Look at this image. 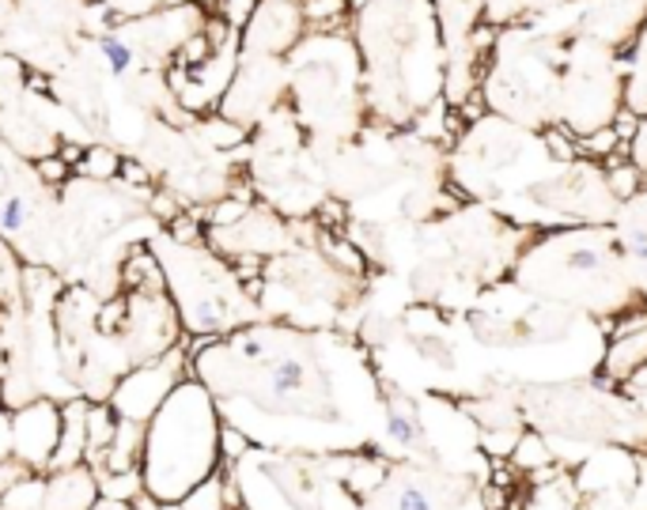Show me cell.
Listing matches in <instances>:
<instances>
[{"label": "cell", "instance_id": "cell-1", "mask_svg": "<svg viewBox=\"0 0 647 510\" xmlns=\"http://www.w3.org/2000/svg\"><path fill=\"white\" fill-rule=\"evenodd\" d=\"M515 284L541 307L625 318L647 307L613 227H569L530 242L515 261Z\"/></svg>", "mask_w": 647, "mask_h": 510}, {"label": "cell", "instance_id": "cell-2", "mask_svg": "<svg viewBox=\"0 0 647 510\" xmlns=\"http://www.w3.org/2000/svg\"><path fill=\"white\" fill-rule=\"evenodd\" d=\"M216 438H220V416L209 386L197 378L179 382L144 427V492L179 503L186 492H194L205 476L220 469Z\"/></svg>", "mask_w": 647, "mask_h": 510}, {"label": "cell", "instance_id": "cell-3", "mask_svg": "<svg viewBox=\"0 0 647 510\" xmlns=\"http://www.w3.org/2000/svg\"><path fill=\"white\" fill-rule=\"evenodd\" d=\"M515 401L523 420L538 435H564L583 443L647 450V409L602 382H553V386H518Z\"/></svg>", "mask_w": 647, "mask_h": 510}, {"label": "cell", "instance_id": "cell-4", "mask_svg": "<svg viewBox=\"0 0 647 510\" xmlns=\"http://www.w3.org/2000/svg\"><path fill=\"white\" fill-rule=\"evenodd\" d=\"M526 201L538 212H549L553 223H572V227H613L621 212V201L613 197L606 171L595 163H561L549 171L538 186L526 194Z\"/></svg>", "mask_w": 647, "mask_h": 510}, {"label": "cell", "instance_id": "cell-5", "mask_svg": "<svg viewBox=\"0 0 647 510\" xmlns=\"http://www.w3.org/2000/svg\"><path fill=\"white\" fill-rule=\"evenodd\" d=\"M469 492L474 488L462 476L405 465L382 476V484L367 499L375 510H466Z\"/></svg>", "mask_w": 647, "mask_h": 510}, {"label": "cell", "instance_id": "cell-6", "mask_svg": "<svg viewBox=\"0 0 647 510\" xmlns=\"http://www.w3.org/2000/svg\"><path fill=\"white\" fill-rule=\"evenodd\" d=\"M182 363H190L186 337L182 345H171L167 356L151 366H137L130 378L118 382V389L110 394V409L118 412V420H133V424H148L159 412V405L171 397V389L182 382Z\"/></svg>", "mask_w": 647, "mask_h": 510}, {"label": "cell", "instance_id": "cell-7", "mask_svg": "<svg viewBox=\"0 0 647 510\" xmlns=\"http://www.w3.org/2000/svg\"><path fill=\"white\" fill-rule=\"evenodd\" d=\"M647 27V0H579V15L569 30L598 46L621 50Z\"/></svg>", "mask_w": 647, "mask_h": 510}, {"label": "cell", "instance_id": "cell-8", "mask_svg": "<svg viewBox=\"0 0 647 510\" xmlns=\"http://www.w3.org/2000/svg\"><path fill=\"white\" fill-rule=\"evenodd\" d=\"M61 438V405L30 401L12 412V453L23 469H42Z\"/></svg>", "mask_w": 647, "mask_h": 510}, {"label": "cell", "instance_id": "cell-9", "mask_svg": "<svg viewBox=\"0 0 647 510\" xmlns=\"http://www.w3.org/2000/svg\"><path fill=\"white\" fill-rule=\"evenodd\" d=\"M613 235H618L621 258H625L633 281L640 284V291H647V186L621 204L618 220H613Z\"/></svg>", "mask_w": 647, "mask_h": 510}, {"label": "cell", "instance_id": "cell-10", "mask_svg": "<svg viewBox=\"0 0 647 510\" xmlns=\"http://www.w3.org/2000/svg\"><path fill=\"white\" fill-rule=\"evenodd\" d=\"M640 371H647V325H644V329L618 333V337H610L606 356H602V382H606V386L625 389Z\"/></svg>", "mask_w": 647, "mask_h": 510}, {"label": "cell", "instance_id": "cell-11", "mask_svg": "<svg viewBox=\"0 0 647 510\" xmlns=\"http://www.w3.org/2000/svg\"><path fill=\"white\" fill-rule=\"evenodd\" d=\"M95 499H99V484H95V473L87 465L46 476L42 510H91Z\"/></svg>", "mask_w": 647, "mask_h": 510}, {"label": "cell", "instance_id": "cell-12", "mask_svg": "<svg viewBox=\"0 0 647 510\" xmlns=\"http://www.w3.org/2000/svg\"><path fill=\"white\" fill-rule=\"evenodd\" d=\"M310 386V363L300 360V356H277L266 371V397L277 405V409H288V405H300V397L307 394Z\"/></svg>", "mask_w": 647, "mask_h": 510}, {"label": "cell", "instance_id": "cell-13", "mask_svg": "<svg viewBox=\"0 0 647 510\" xmlns=\"http://www.w3.org/2000/svg\"><path fill=\"white\" fill-rule=\"evenodd\" d=\"M387 438L398 450H417L425 443V424L417 416V405L398 389L387 394Z\"/></svg>", "mask_w": 647, "mask_h": 510}, {"label": "cell", "instance_id": "cell-14", "mask_svg": "<svg viewBox=\"0 0 647 510\" xmlns=\"http://www.w3.org/2000/svg\"><path fill=\"white\" fill-rule=\"evenodd\" d=\"M122 288L125 291H156V295H163L167 281H163V273H159V261L151 258L144 246H137V250L125 258V265H122Z\"/></svg>", "mask_w": 647, "mask_h": 510}, {"label": "cell", "instance_id": "cell-15", "mask_svg": "<svg viewBox=\"0 0 647 510\" xmlns=\"http://www.w3.org/2000/svg\"><path fill=\"white\" fill-rule=\"evenodd\" d=\"M625 110H633L636 117L647 114V27L636 35L633 46V65H628L625 79Z\"/></svg>", "mask_w": 647, "mask_h": 510}, {"label": "cell", "instance_id": "cell-16", "mask_svg": "<svg viewBox=\"0 0 647 510\" xmlns=\"http://www.w3.org/2000/svg\"><path fill=\"white\" fill-rule=\"evenodd\" d=\"M508 458L515 461V469H523V473H538L541 465H557L546 435H538V432H523V438H518Z\"/></svg>", "mask_w": 647, "mask_h": 510}, {"label": "cell", "instance_id": "cell-17", "mask_svg": "<svg viewBox=\"0 0 647 510\" xmlns=\"http://www.w3.org/2000/svg\"><path fill=\"white\" fill-rule=\"evenodd\" d=\"M114 432H118V412L110 409L107 401H91V412H87V450H107L110 443H114Z\"/></svg>", "mask_w": 647, "mask_h": 510}, {"label": "cell", "instance_id": "cell-18", "mask_svg": "<svg viewBox=\"0 0 647 510\" xmlns=\"http://www.w3.org/2000/svg\"><path fill=\"white\" fill-rule=\"evenodd\" d=\"M95 484H99L102 499H118V503H133V499L144 492L141 469H133V473H99L95 476Z\"/></svg>", "mask_w": 647, "mask_h": 510}, {"label": "cell", "instance_id": "cell-19", "mask_svg": "<svg viewBox=\"0 0 647 510\" xmlns=\"http://www.w3.org/2000/svg\"><path fill=\"white\" fill-rule=\"evenodd\" d=\"M179 503L182 510H223V469L205 476V481L197 484L194 492H186Z\"/></svg>", "mask_w": 647, "mask_h": 510}, {"label": "cell", "instance_id": "cell-20", "mask_svg": "<svg viewBox=\"0 0 647 510\" xmlns=\"http://www.w3.org/2000/svg\"><path fill=\"white\" fill-rule=\"evenodd\" d=\"M76 171H80V174H87V178L110 182L118 171H122V159H118V151H110V148H87L84 163H80Z\"/></svg>", "mask_w": 647, "mask_h": 510}, {"label": "cell", "instance_id": "cell-21", "mask_svg": "<svg viewBox=\"0 0 647 510\" xmlns=\"http://www.w3.org/2000/svg\"><path fill=\"white\" fill-rule=\"evenodd\" d=\"M27 220H30V212L20 194L0 197V235H20V231L27 227Z\"/></svg>", "mask_w": 647, "mask_h": 510}, {"label": "cell", "instance_id": "cell-22", "mask_svg": "<svg viewBox=\"0 0 647 510\" xmlns=\"http://www.w3.org/2000/svg\"><path fill=\"white\" fill-rule=\"evenodd\" d=\"M216 446H220L223 465H235V461H243L246 453H251V438L239 432V427H231V424H220V438H216Z\"/></svg>", "mask_w": 647, "mask_h": 510}, {"label": "cell", "instance_id": "cell-23", "mask_svg": "<svg viewBox=\"0 0 647 510\" xmlns=\"http://www.w3.org/2000/svg\"><path fill=\"white\" fill-rule=\"evenodd\" d=\"M246 216H251V204L235 201V197H223V201L209 212V223H212V231H231V227H239Z\"/></svg>", "mask_w": 647, "mask_h": 510}, {"label": "cell", "instance_id": "cell-24", "mask_svg": "<svg viewBox=\"0 0 647 510\" xmlns=\"http://www.w3.org/2000/svg\"><path fill=\"white\" fill-rule=\"evenodd\" d=\"M99 53H102V58H107V65L114 69L118 76L130 73L133 61H137V58H133V46H130V42H122V38H114V35L99 38Z\"/></svg>", "mask_w": 647, "mask_h": 510}, {"label": "cell", "instance_id": "cell-25", "mask_svg": "<svg viewBox=\"0 0 647 510\" xmlns=\"http://www.w3.org/2000/svg\"><path fill=\"white\" fill-rule=\"evenodd\" d=\"M167 231H171V242L202 246V220H197L194 212H179V216L167 223Z\"/></svg>", "mask_w": 647, "mask_h": 510}, {"label": "cell", "instance_id": "cell-26", "mask_svg": "<svg viewBox=\"0 0 647 510\" xmlns=\"http://www.w3.org/2000/svg\"><path fill=\"white\" fill-rule=\"evenodd\" d=\"M209 58H212V46H209V38H205V30L190 38V42H182V50H179V65L182 69L202 65V61H209Z\"/></svg>", "mask_w": 647, "mask_h": 510}, {"label": "cell", "instance_id": "cell-27", "mask_svg": "<svg viewBox=\"0 0 647 510\" xmlns=\"http://www.w3.org/2000/svg\"><path fill=\"white\" fill-rule=\"evenodd\" d=\"M35 171H38V178H42L46 186H61V182H65L69 174H72V166L61 156H46V159H38Z\"/></svg>", "mask_w": 647, "mask_h": 510}, {"label": "cell", "instance_id": "cell-28", "mask_svg": "<svg viewBox=\"0 0 647 510\" xmlns=\"http://www.w3.org/2000/svg\"><path fill=\"white\" fill-rule=\"evenodd\" d=\"M625 151H628V163H633L636 171H640L644 178H647V117H644L640 125H636V137L628 140Z\"/></svg>", "mask_w": 647, "mask_h": 510}, {"label": "cell", "instance_id": "cell-29", "mask_svg": "<svg viewBox=\"0 0 647 510\" xmlns=\"http://www.w3.org/2000/svg\"><path fill=\"white\" fill-rule=\"evenodd\" d=\"M125 314H130V299H110L107 307L99 310V329L114 333L118 322H125Z\"/></svg>", "mask_w": 647, "mask_h": 510}, {"label": "cell", "instance_id": "cell-30", "mask_svg": "<svg viewBox=\"0 0 647 510\" xmlns=\"http://www.w3.org/2000/svg\"><path fill=\"white\" fill-rule=\"evenodd\" d=\"M220 12H223V20H228V27L235 30L254 15V0H220Z\"/></svg>", "mask_w": 647, "mask_h": 510}, {"label": "cell", "instance_id": "cell-31", "mask_svg": "<svg viewBox=\"0 0 647 510\" xmlns=\"http://www.w3.org/2000/svg\"><path fill=\"white\" fill-rule=\"evenodd\" d=\"M341 12H345V0H307V4H303L307 20H330V15H341Z\"/></svg>", "mask_w": 647, "mask_h": 510}, {"label": "cell", "instance_id": "cell-32", "mask_svg": "<svg viewBox=\"0 0 647 510\" xmlns=\"http://www.w3.org/2000/svg\"><path fill=\"white\" fill-rule=\"evenodd\" d=\"M133 510H182V503H171V499H159V496H151V492H141L137 499L130 503Z\"/></svg>", "mask_w": 647, "mask_h": 510}, {"label": "cell", "instance_id": "cell-33", "mask_svg": "<svg viewBox=\"0 0 647 510\" xmlns=\"http://www.w3.org/2000/svg\"><path fill=\"white\" fill-rule=\"evenodd\" d=\"M243 507V492H239V481L231 473H223V510H239Z\"/></svg>", "mask_w": 647, "mask_h": 510}, {"label": "cell", "instance_id": "cell-34", "mask_svg": "<svg viewBox=\"0 0 647 510\" xmlns=\"http://www.w3.org/2000/svg\"><path fill=\"white\" fill-rule=\"evenodd\" d=\"M118 174H122L125 182H133V186H144V182H148V171H144L141 163H133V159H122V171Z\"/></svg>", "mask_w": 647, "mask_h": 510}, {"label": "cell", "instance_id": "cell-35", "mask_svg": "<svg viewBox=\"0 0 647 510\" xmlns=\"http://www.w3.org/2000/svg\"><path fill=\"white\" fill-rule=\"evenodd\" d=\"M625 394L633 397L636 405H644V409H647V371H640L633 382H628V386H625Z\"/></svg>", "mask_w": 647, "mask_h": 510}, {"label": "cell", "instance_id": "cell-36", "mask_svg": "<svg viewBox=\"0 0 647 510\" xmlns=\"http://www.w3.org/2000/svg\"><path fill=\"white\" fill-rule=\"evenodd\" d=\"M151 209H156V216H159V220H167V223H171L174 216H179V209H174V201H171V197H163V194L151 197Z\"/></svg>", "mask_w": 647, "mask_h": 510}, {"label": "cell", "instance_id": "cell-37", "mask_svg": "<svg viewBox=\"0 0 647 510\" xmlns=\"http://www.w3.org/2000/svg\"><path fill=\"white\" fill-rule=\"evenodd\" d=\"M636 510H647V453H640V484H636Z\"/></svg>", "mask_w": 647, "mask_h": 510}, {"label": "cell", "instance_id": "cell-38", "mask_svg": "<svg viewBox=\"0 0 647 510\" xmlns=\"http://www.w3.org/2000/svg\"><path fill=\"white\" fill-rule=\"evenodd\" d=\"M58 156L65 159L69 166H80V163H84V156H87V148H80V145H61Z\"/></svg>", "mask_w": 647, "mask_h": 510}, {"label": "cell", "instance_id": "cell-39", "mask_svg": "<svg viewBox=\"0 0 647 510\" xmlns=\"http://www.w3.org/2000/svg\"><path fill=\"white\" fill-rule=\"evenodd\" d=\"M167 8H179V4H186V0H163Z\"/></svg>", "mask_w": 647, "mask_h": 510}, {"label": "cell", "instance_id": "cell-40", "mask_svg": "<svg viewBox=\"0 0 647 510\" xmlns=\"http://www.w3.org/2000/svg\"><path fill=\"white\" fill-rule=\"evenodd\" d=\"M239 510H246V507H239Z\"/></svg>", "mask_w": 647, "mask_h": 510}]
</instances>
